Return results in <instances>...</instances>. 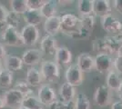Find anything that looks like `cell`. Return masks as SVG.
I'll return each instance as SVG.
<instances>
[{"label":"cell","mask_w":122,"mask_h":109,"mask_svg":"<svg viewBox=\"0 0 122 109\" xmlns=\"http://www.w3.org/2000/svg\"><path fill=\"white\" fill-rule=\"evenodd\" d=\"M0 40L3 45L8 46V47L24 46L21 38L20 32L16 28H13V27H8L2 35H0Z\"/></svg>","instance_id":"obj_4"},{"label":"cell","mask_w":122,"mask_h":109,"mask_svg":"<svg viewBox=\"0 0 122 109\" xmlns=\"http://www.w3.org/2000/svg\"><path fill=\"white\" fill-rule=\"evenodd\" d=\"M23 19L25 22L26 25H30V26H38L43 22L44 17L41 14L40 10H28L25 12L23 15Z\"/></svg>","instance_id":"obj_21"},{"label":"cell","mask_w":122,"mask_h":109,"mask_svg":"<svg viewBox=\"0 0 122 109\" xmlns=\"http://www.w3.org/2000/svg\"><path fill=\"white\" fill-rule=\"evenodd\" d=\"M106 43L109 50V54L110 55H114V54H117V51L119 49L120 46L122 45V38L121 36L118 37L117 36H104Z\"/></svg>","instance_id":"obj_25"},{"label":"cell","mask_w":122,"mask_h":109,"mask_svg":"<svg viewBox=\"0 0 122 109\" xmlns=\"http://www.w3.org/2000/svg\"><path fill=\"white\" fill-rule=\"evenodd\" d=\"M13 88H15V90L19 91L25 96L30 95H34V91H33L32 87L28 85V83L25 80H18V81H16Z\"/></svg>","instance_id":"obj_30"},{"label":"cell","mask_w":122,"mask_h":109,"mask_svg":"<svg viewBox=\"0 0 122 109\" xmlns=\"http://www.w3.org/2000/svg\"><path fill=\"white\" fill-rule=\"evenodd\" d=\"M37 97L43 105L48 106L57 99V95L56 90L49 85H42L37 90Z\"/></svg>","instance_id":"obj_9"},{"label":"cell","mask_w":122,"mask_h":109,"mask_svg":"<svg viewBox=\"0 0 122 109\" xmlns=\"http://www.w3.org/2000/svg\"><path fill=\"white\" fill-rule=\"evenodd\" d=\"M14 75L9 70L4 68L0 72V88L1 89H10L13 85Z\"/></svg>","instance_id":"obj_26"},{"label":"cell","mask_w":122,"mask_h":109,"mask_svg":"<svg viewBox=\"0 0 122 109\" xmlns=\"http://www.w3.org/2000/svg\"><path fill=\"white\" fill-rule=\"evenodd\" d=\"M61 32L63 34L79 39L80 17L73 13H66L61 16Z\"/></svg>","instance_id":"obj_1"},{"label":"cell","mask_w":122,"mask_h":109,"mask_svg":"<svg viewBox=\"0 0 122 109\" xmlns=\"http://www.w3.org/2000/svg\"><path fill=\"white\" fill-rule=\"evenodd\" d=\"M42 109H45V108H42Z\"/></svg>","instance_id":"obj_48"},{"label":"cell","mask_w":122,"mask_h":109,"mask_svg":"<svg viewBox=\"0 0 122 109\" xmlns=\"http://www.w3.org/2000/svg\"><path fill=\"white\" fill-rule=\"evenodd\" d=\"M121 38H122V33H121Z\"/></svg>","instance_id":"obj_47"},{"label":"cell","mask_w":122,"mask_h":109,"mask_svg":"<svg viewBox=\"0 0 122 109\" xmlns=\"http://www.w3.org/2000/svg\"><path fill=\"white\" fill-rule=\"evenodd\" d=\"M95 0H79L77 1V11L81 16L94 15Z\"/></svg>","instance_id":"obj_23"},{"label":"cell","mask_w":122,"mask_h":109,"mask_svg":"<svg viewBox=\"0 0 122 109\" xmlns=\"http://www.w3.org/2000/svg\"><path fill=\"white\" fill-rule=\"evenodd\" d=\"M108 14H111V4L108 0H95L94 16L104 17Z\"/></svg>","instance_id":"obj_20"},{"label":"cell","mask_w":122,"mask_h":109,"mask_svg":"<svg viewBox=\"0 0 122 109\" xmlns=\"http://www.w3.org/2000/svg\"><path fill=\"white\" fill-rule=\"evenodd\" d=\"M113 8L118 14L122 15V0H115L113 1Z\"/></svg>","instance_id":"obj_37"},{"label":"cell","mask_w":122,"mask_h":109,"mask_svg":"<svg viewBox=\"0 0 122 109\" xmlns=\"http://www.w3.org/2000/svg\"><path fill=\"white\" fill-rule=\"evenodd\" d=\"M58 95H59V99L64 102H69L72 100H75L76 96V87L69 83L65 82L60 85L58 90Z\"/></svg>","instance_id":"obj_18"},{"label":"cell","mask_w":122,"mask_h":109,"mask_svg":"<svg viewBox=\"0 0 122 109\" xmlns=\"http://www.w3.org/2000/svg\"><path fill=\"white\" fill-rule=\"evenodd\" d=\"M113 68L117 73L119 75H122V57H114V62H113Z\"/></svg>","instance_id":"obj_35"},{"label":"cell","mask_w":122,"mask_h":109,"mask_svg":"<svg viewBox=\"0 0 122 109\" xmlns=\"http://www.w3.org/2000/svg\"><path fill=\"white\" fill-rule=\"evenodd\" d=\"M20 35L24 46L29 47L35 46L40 37V33L37 26L30 25H25V26H23L20 31Z\"/></svg>","instance_id":"obj_3"},{"label":"cell","mask_w":122,"mask_h":109,"mask_svg":"<svg viewBox=\"0 0 122 109\" xmlns=\"http://www.w3.org/2000/svg\"><path fill=\"white\" fill-rule=\"evenodd\" d=\"M42 56H43V53L41 52L40 49L31 48V49L25 50V52L23 53L21 58L23 60L24 65L30 66V67H34L35 66L40 63Z\"/></svg>","instance_id":"obj_11"},{"label":"cell","mask_w":122,"mask_h":109,"mask_svg":"<svg viewBox=\"0 0 122 109\" xmlns=\"http://www.w3.org/2000/svg\"><path fill=\"white\" fill-rule=\"evenodd\" d=\"M8 27H9V26L6 24L5 21H1V22H0V35H2Z\"/></svg>","instance_id":"obj_39"},{"label":"cell","mask_w":122,"mask_h":109,"mask_svg":"<svg viewBox=\"0 0 122 109\" xmlns=\"http://www.w3.org/2000/svg\"><path fill=\"white\" fill-rule=\"evenodd\" d=\"M57 5H58V1L55 0H46L45 5H43V7L41 8V14L43 17L46 19L52 16H56L57 13Z\"/></svg>","instance_id":"obj_24"},{"label":"cell","mask_w":122,"mask_h":109,"mask_svg":"<svg viewBox=\"0 0 122 109\" xmlns=\"http://www.w3.org/2000/svg\"><path fill=\"white\" fill-rule=\"evenodd\" d=\"M65 78H66V82L69 83L75 87L81 85L84 80L83 72L79 69L76 64H71L66 68V73H65Z\"/></svg>","instance_id":"obj_10"},{"label":"cell","mask_w":122,"mask_h":109,"mask_svg":"<svg viewBox=\"0 0 122 109\" xmlns=\"http://www.w3.org/2000/svg\"><path fill=\"white\" fill-rule=\"evenodd\" d=\"M40 72L44 80H46L47 82L54 83L59 79L60 71H59L58 65L55 61L44 60L43 62H41Z\"/></svg>","instance_id":"obj_2"},{"label":"cell","mask_w":122,"mask_h":109,"mask_svg":"<svg viewBox=\"0 0 122 109\" xmlns=\"http://www.w3.org/2000/svg\"><path fill=\"white\" fill-rule=\"evenodd\" d=\"M8 13H9V10L3 4L0 3V22L5 21V18L8 15Z\"/></svg>","instance_id":"obj_36"},{"label":"cell","mask_w":122,"mask_h":109,"mask_svg":"<svg viewBox=\"0 0 122 109\" xmlns=\"http://www.w3.org/2000/svg\"><path fill=\"white\" fill-rule=\"evenodd\" d=\"M101 26L103 29L109 34H121L122 22L118 20L112 14H108L101 18Z\"/></svg>","instance_id":"obj_7"},{"label":"cell","mask_w":122,"mask_h":109,"mask_svg":"<svg viewBox=\"0 0 122 109\" xmlns=\"http://www.w3.org/2000/svg\"><path fill=\"white\" fill-rule=\"evenodd\" d=\"M121 83V76L115 70H111L110 72H108L107 74V76H106V85L111 91H116L117 92L118 88H119Z\"/></svg>","instance_id":"obj_22"},{"label":"cell","mask_w":122,"mask_h":109,"mask_svg":"<svg viewBox=\"0 0 122 109\" xmlns=\"http://www.w3.org/2000/svg\"><path fill=\"white\" fill-rule=\"evenodd\" d=\"M95 26V16H85L80 17V28H79V39H85L92 34Z\"/></svg>","instance_id":"obj_12"},{"label":"cell","mask_w":122,"mask_h":109,"mask_svg":"<svg viewBox=\"0 0 122 109\" xmlns=\"http://www.w3.org/2000/svg\"><path fill=\"white\" fill-rule=\"evenodd\" d=\"M5 107V101L3 98V95H0V109H4Z\"/></svg>","instance_id":"obj_42"},{"label":"cell","mask_w":122,"mask_h":109,"mask_svg":"<svg viewBox=\"0 0 122 109\" xmlns=\"http://www.w3.org/2000/svg\"><path fill=\"white\" fill-rule=\"evenodd\" d=\"M58 48L56 39L49 35H44L40 40V50L44 55H55Z\"/></svg>","instance_id":"obj_13"},{"label":"cell","mask_w":122,"mask_h":109,"mask_svg":"<svg viewBox=\"0 0 122 109\" xmlns=\"http://www.w3.org/2000/svg\"><path fill=\"white\" fill-rule=\"evenodd\" d=\"M25 81L31 87H37L44 81V78L42 76L40 70L36 69V67H30L26 71Z\"/></svg>","instance_id":"obj_19"},{"label":"cell","mask_w":122,"mask_h":109,"mask_svg":"<svg viewBox=\"0 0 122 109\" xmlns=\"http://www.w3.org/2000/svg\"><path fill=\"white\" fill-rule=\"evenodd\" d=\"M114 58L108 54H97L95 57V69L98 73L106 74L113 68Z\"/></svg>","instance_id":"obj_8"},{"label":"cell","mask_w":122,"mask_h":109,"mask_svg":"<svg viewBox=\"0 0 122 109\" xmlns=\"http://www.w3.org/2000/svg\"><path fill=\"white\" fill-rule=\"evenodd\" d=\"M117 93L118 97H119V98H120V100L122 101V83H121V85H120V86H119L118 90L117 91Z\"/></svg>","instance_id":"obj_43"},{"label":"cell","mask_w":122,"mask_h":109,"mask_svg":"<svg viewBox=\"0 0 122 109\" xmlns=\"http://www.w3.org/2000/svg\"><path fill=\"white\" fill-rule=\"evenodd\" d=\"M111 109H122V101L121 100H118V101H116V102L112 103Z\"/></svg>","instance_id":"obj_40"},{"label":"cell","mask_w":122,"mask_h":109,"mask_svg":"<svg viewBox=\"0 0 122 109\" xmlns=\"http://www.w3.org/2000/svg\"><path fill=\"white\" fill-rule=\"evenodd\" d=\"M4 68H3V65H2V62H1V60H0V72L3 70Z\"/></svg>","instance_id":"obj_45"},{"label":"cell","mask_w":122,"mask_h":109,"mask_svg":"<svg viewBox=\"0 0 122 109\" xmlns=\"http://www.w3.org/2000/svg\"><path fill=\"white\" fill-rule=\"evenodd\" d=\"M76 109H90V101L86 94L78 93L75 98Z\"/></svg>","instance_id":"obj_29"},{"label":"cell","mask_w":122,"mask_h":109,"mask_svg":"<svg viewBox=\"0 0 122 109\" xmlns=\"http://www.w3.org/2000/svg\"><path fill=\"white\" fill-rule=\"evenodd\" d=\"M66 109H76V103L75 100L66 102Z\"/></svg>","instance_id":"obj_41"},{"label":"cell","mask_w":122,"mask_h":109,"mask_svg":"<svg viewBox=\"0 0 122 109\" xmlns=\"http://www.w3.org/2000/svg\"><path fill=\"white\" fill-rule=\"evenodd\" d=\"M93 50L97 54H109V50L104 37L97 38L93 42Z\"/></svg>","instance_id":"obj_31"},{"label":"cell","mask_w":122,"mask_h":109,"mask_svg":"<svg viewBox=\"0 0 122 109\" xmlns=\"http://www.w3.org/2000/svg\"><path fill=\"white\" fill-rule=\"evenodd\" d=\"M21 106L25 107L26 109H42L44 105L41 104L37 95L36 96L35 95H30L25 96Z\"/></svg>","instance_id":"obj_27"},{"label":"cell","mask_w":122,"mask_h":109,"mask_svg":"<svg viewBox=\"0 0 122 109\" xmlns=\"http://www.w3.org/2000/svg\"><path fill=\"white\" fill-rule=\"evenodd\" d=\"M76 65L83 73H90L95 69V57L88 53H80L76 59Z\"/></svg>","instance_id":"obj_14"},{"label":"cell","mask_w":122,"mask_h":109,"mask_svg":"<svg viewBox=\"0 0 122 109\" xmlns=\"http://www.w3.org/2000/svg\"><path fill=\"white\" fill-rule=\"evenodd\" d=\"M4 66L5 69L14 73L22 70L24 63L21 57L15 55H7L4 60Z\"/></svg>","instance_id":"obj_17"},{"label":"cell","mask_w":122,"mask_h":109,"mask_svg":"<svg viewBox=\"0 0 122 109\" xmlns=\"http://www.w3.org/2000/svg\"><path fill=\"white\" fill-rule=\"evenodd\" d=\"M117 56H118V57H122V45L120 46V47H119V49H118V51H117Z\"/></svg>","instance_id":"obj_44"},{"label":"cell","mask_w":122,"mask_h":109,"mask_svg":"<svg viewBox=\"0 0 122 109\" xmlns=\"http://www.w3.org/2000/svg\"><path fill=\"white\" fill-rule=\"evenodd\" d=\"M6 50H5V45H3L2 43H0V60H5V58L6 57Z\"/></svg>","instance_id":"obj_38"},{"label":"cell","mask_w":122,"mask_h":109,"mask_svg":"<svg viewBox=\"0 0 122 109\" xmlns=\"http://www.w3.org/2000/svg\"><path fill=\"white\" fill-rule=\"evenodd\" d=\"M94 102L99 107H106L111 103V90L106 85H101L96 88L94 94Z\"/></svg>","instance_id":"obj_6"},{"label":"cell","mask_w":122,"mask_h":109,"mask_svg":"<svg viewBox=\"0 0 122 109\" xmlns=\"http://www.w3.org/2000/svg\"><path fill=\"white\" fill-rule=\"evenodd\" d=\"M17 109H26L25 107H23V106H20V107H18Z\"/></svg>","instance_id":"obj_46"},{"label":"cell","mask_w":122,"mask_h":109,"mask_svg":"<svg viewBox=\"0 0 122 109\" xmlns=\"http://www.w3.org/2000/svg\"><path fill=\"white\" fill-rule=\"evenodd\" d=\"M49 109H66V102L62 101L61 99H56L55 102L47 106Z\"/></svg>","instance_id":"obj_34"},{"label":"cell","mask_w":122,"mask_h":109,"mask_svg":"<svg viewBox=\"0 0 122 109\" xmlns=\"http://www.w3.org/2000/svg\"><path fill=\"white\" fill-rule=\"evenodd\" d=\"M55 62L58 66H70L72 61V53L71 51L65 46L58 47L57 50L55 53Z\"/></svg>","instance_id":"obj_16"},{"label":"cell","mask_w":122,"mask_h":109,"mask_svg":"<svg viewBox=\"0 0 122 109\" xmlns=\"http://www.w3.org/2000/svg\"><path fill=\"white\" fill-rule=\"evenodd\" d=\"M5 22L9 27L16 28L20 24V15H17L12 11H9L8 15L5 18Z\"/></svg>","instance_id":"obj_32"},{"label":"cell","mask_w":122,"mask_h":109,"mask_svg":"<svg viewBox=\"0 0 122 109\" xmlns=\"http://www.w3.org/2000/svg\"><path fill=\"white\" fill-rule=\"evenodd\" d=\"M45 3L44 0H27V7L31 10H41Z\"/></svg>","instance_id":"obj_33"},{"label":"cell","mask_w":122,"mask_h":109,"mask_svg":"<svg viewBox=\"0 0 122 109\" xmlns=\"http://www.w3.org/2000/svg\"><path fill=\"white\" fill-rule=\"evenodd\" d=\"M61 16H55L46 18L44 21L43 24V28L44 31L46 32V35L49 36H56L58 34V32L61 31Z\"/></svg>","instance_id":"obj_15"},{"label":"cell","mask_w":122,"mask_h":109,"mask_svg":"<svg viewBox=\"0 0 122 109\" xmlns=\"http://www.w3.org/2000/svg\"><path fill=\"white\" fill-rule=\"evenodd\" d=\"M11 11L17 15H24L28 10L27 0H12L9 2Z\"/></svg>","instance_id":"obj_28"},{"label":"cell","mask_w":122,"mask_h":109,"mask_svg":"<svg viewBox=\"0 0 122 109\" xmlns=\"http://www.w3.org/2000/svg\"><path fill=\"white\" fill-rule=\"evenodd\" d=\"M3 98L5 101V104L6 107L12 109H17L20 107L25 98V95L19 91L15 88H10L5 91L3 95Z\"/></svg>","instance_id":"obj_5"}]
</instances>
